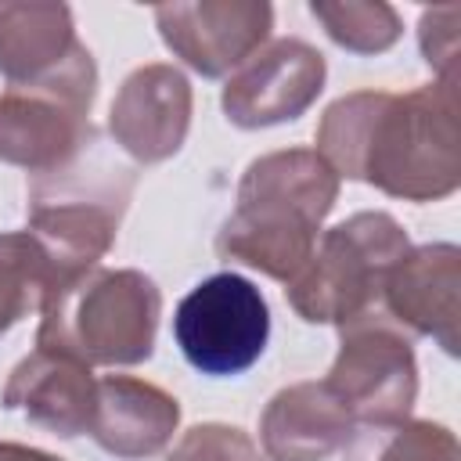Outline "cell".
I'll list each match as a JSON object with an SVG mask.
<instances>
[{"label": "cell", "mask_w": 461, "mask_h": 461, "mask_svg": "<svg viewBox=\"0 0 461 461\" xmlns=\"http://www.w3.org/2000/svg\"><path fill=\"white\" fill-rule=\"evenodd\" d=\"M328 79L324 54L306 40H274L238 65L220 94L227 122L238 130L281 126L310 112Z\"/></svg>", "instance_id": "obj_10"}, {"label": "cell", "mask_w": 461, "mask_h": 461, "mask_svg": "<svg viewBox=\"0 0 461 461\" xmlns=\"http://www.w3.org/2000/svg\"><path fill=\"white\" fill-rule=\"evenodd\" d=\"M457 22H461L457 4L429 7L421 11V22H418L421 58L429 68L439 72L443 83H457Z\"/></svg>", "instance_id": "obj_21"}, {"label": "cell", "mask_w": 461, "mask_h": 461, "mask_svg": "<svg viewBox=\"0 0 461 461\" xmlns=\"http://www.w3.org/2000/svg\"><path fill=\"white\" fill-rule=\"evenodd\" d=\"M407 249L411 238L396 216L382 209L353 212L321 234L285 295L306 324H349L382 310V285Z\"/></svg>", "instance_id": "obj_5"}, {"label": "cell", "mask_w": 461, "mask_h": 461, "mask_svg": "<svg viewBox=\"0 0 461 461\" xmlns=\"http://www.w3.org/2000/svg\"><path fill=\"white\" fill-rule=\"evenodd\" d=\"M94 97L97 61L86 43H76L54 72L7 86L0 94V162L22 166L32 176L61 166L94 130Z\"/></svg>", "instance_id": "obj_6"}, {"label": "cell", "mask_w": 461, "mask_h": 461, "mask_svg": "<svg viewBox=\"0 0 461 461\" xmlns=\"http://www.w3.org/2000/svg\"><path fill=\"white\" fill-rule=\"evenodd\" d=\"M50 288L54 267L36 238L29 230L0 234V335L32 310H43Z\"/></svg>", "instance_id": "obj_18"}, {"label": "cell", "mask_w": 461, "mask_h": 461, "mask_svg": "<svg viewBox=\"0 0 461 461\" xmlns=\"http://www.w3.org/2000/svg\"><path fill=\"white\" fill-rule=\"evenodd\" d=\"M335 198L339 176L313 148L267 151L238 180V205L216 234V256L288 285L310 263Z\"/></svg>", "instance_id": "obj_2"}, {"label": "cell", "mask_w": 461, "mask_h": 461, "mask_svg": "<svg viewBox=\"0 0 461 461\" xmlns=\"http://www.w3.org/2000/svg\"><path fill=\"white\" fill-rule=\"evenodd\" d=\"M191 108L187 76L176 65L151 61L122 79L108 112V133L133 162H166L187 140Z\"/></svg>", "instance_id": "obj_12"}, {"label": "cell", "mask_w": 461, "mask_h": 461, "mask_svg": "<svg viewBox=\"0 0 461 461\" xmlns=\"http://www.w3.org/2000/svg\"><path fill=\"white\" fill-rule=\"evenodd\" d=\"M176 425H180V403L162 385L133 375L97 378L90 436L104 454L122 461L155 457L169 447Z\"/></svg>", "instance_id": "obj_14"}, {"label": "cell", "mask_w": 461, "mask_h": 461, "mask_svg": "<svg viewBox=\"0 0 461 461\" xmlns=\"http://www.w3.org/2000/svg\"><path fill=\"white\" fill-rule=\"evenodd\" d=\"M382 313L411 335H429L447 357L461 349V249L432 241L407 249L382 285Z\"/></svg>", "instance_id": "obj_11"}, {"label": "cell", "mask_w": 461, "mask_h": 461, "mask_svg": "<svg viewBox=\"0 0 461 461\" xmlns=\"http://www.w3.org/2000/svg\"><path fill=\"white\" fill-rule=\"evenodd\" d=\"M162 43L205 79L245 65L274 29L267 0H173L155 7Z\"/></svg>", "instance_id": "obj_9"}, {"label": "cell", "mask_w": 461, "mask_h": 461, "mask_svg": "<svg viewBox=\"0 0 461 461\" xmlns=\"http://www.w3.org/2000/svg\"><path fill=\"white\" fill-rule=\"evenodd\" d=\"M76 43L68 4L0 0V76L7 86L54 72Z\"/></svg>", "instance_id": "obj_16"}, {"label": "cell", "mask_w": 461, "mask_h": 461, "mask_svg": "<svg viewBox=\"0 0 461 461\" xmlns=\"http://www.w3.org/2000/svg\"><path fill=\"white\" fill-rule=\"evenodd\" d=\"M130 198L133 169L108 151L97 130H90L61 166L29 180L25 230L47 252L54 288L94 270L108 256Z\"/></svg>", "instance_id": "obj_3"}, {"label": "cell", "mask_w": 461, "mask_h": 461, "mask_svg": "<svg viewBox=\"0 0 461 461\" xmlns=\"http://www.w3.org/2000/svg\"><path fill=\"white\" fill-rule=\"evenodd\" d=\"M0 403L7 411H22L32 425L72 439L79 432H90L94 403H97V378L86 364L54 353V349H32L22 357L0 393Z\"/></svg>", "instance_id": "obj_13"}, {"label": "cell", "mask_w": 461, "mask_h": 461, "mask_svg": "<svg viewBox=\"0 0 461 461\" xmlns=\"http://www.w3.org/2000/svg\"><path fill=\"white\" fill-rule=\"evenodd\" d=\"M0 461H65V457L47 454L40 447H25V443H0Z\"/></svg>", "instance_id": "obj_22"}, {"label": "cell", "mask_w": 461, "mask_h": 461, "mask_svg": "<svg viewBox=\"0 0 461 461\" xmlns=\"http://www.w3.org/2000/svg\"><path fill=\"white\" fill-rule=\"evenodd\" d=\"M357 421L324 382H295L270 396L259 418V443L270 461H324L346 447Z\"/></svg>", "instance_id": "obj_15"}, {"label": "cell", "mask_w": 461, "mask_h": 461, "mask_svg": "<svg viewBox=\"0 0 461 461\" xmlns=\"http://www.w3.org/2000/svg\"><path fill=\"white\" fill-rule=\"evenodd\" d=\"M40 317V349L65 353L86 367H130L155 353L162 292L144 270L94 267L68 285H58Z\"/></svg>", "instance_id": "obj_4"}, {"label": "cell", "mask_w": 461, "mask_h": 461, "mask_svg": "<svg viewBox=\"0 0 461 461\" xmlns=\"http://www.w3.org/2000/svg\"><path fill=\"white\" fill-rule=\"evenodd\" d=\"M357 425L411 418L418 400V360L411 335L382 310L339 324V353L324 378Z\"/></svg>", "instance_id": "obj_8"}, {"label": "cell", "mask_w": 461, "mask_h": 461, "mask_svg": "<svg viewBox=\"0 0 461 461\" xmlns=\"http://www.w3.org/2000/svg\"><path fill=\"white\" fill-rule=\"evenodd\" d=\"M166 461H263V454L238 425L205 421L187 429Z\"/></svg>", "instance_id": "obj_20"}, {"label": "cell", "mask_w": 461, "mask_h": 461, "mask_svg": "<svg viewBox=\"0 0 461 461\" xmlns=\"http://www.w3.org/2000/svg\"><path fill=\"white\" fill-rule=\"evenodd\" d=\"M310 14L349 54H382L403 32L396 7L385 0H310Z\"/></svg>", "instance_id": "obj_19"}, {"label": "cell", "mask_w": 461, "mask_h": 461, "mask_svg": "<svg viewBox=\"0 0 461 461\" xmlns=\"http://www.w3.org/2000/svg\"><path fill=\"white\" fill-rule=\"evenodd\" d=\"M173 339L194 371L212 378L241 375L267 349L270 306L249 277L223 270L198 281L176 303Z\"/></svg>", "instance_id": "obj_7"}, {"label": "cell", "mask_w": 461, "mask_h": 461, "mask_svg": "<svg viewBox=\"0 0 461 461\" xmlns=\"http://www.w3.org/2000/svg\"><path fill=\"white\" fill-rule=\"evenodd\" d=\"M313 151L339 180H360L389 198H450L461 187L457 83L342 94L321 115Z\"/></svg>", "instance_id": "obj_1"}, {"label": "cell", "mask_w": 461, "mask_h": 461, "mask_svg": "<svg viewBox=\"0 0 461 461\" xmlns=\"http://www.w3.org/2000/svg\"><path fill=\"white\" fill-rule=\"evenodd\" d=\"M342 461H457V436L421 418L367 421L346 439Z\"/></svg>", "instance_id": "obj_17"}]
</instances>
